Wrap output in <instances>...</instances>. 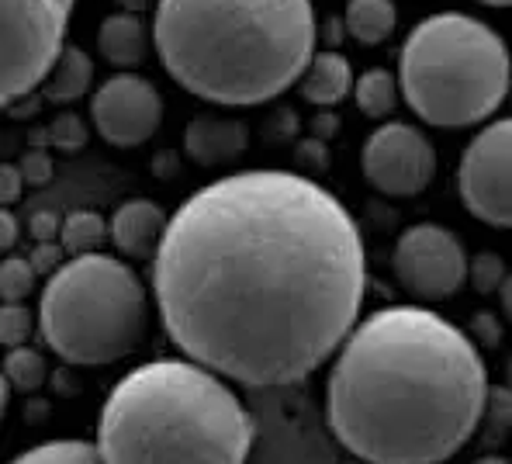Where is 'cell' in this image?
I'll list each match as a JSON object with an SVG mask.
<instances>
[{
    "mask_svg": "<svg viewBox=\"0 0 512 464\" xmlns=\"http://www.w3.org/2000/svg\"><path fill=\"white\" fill-rule=\"evenodd\" d=\"M340 132V118L336 115H319L315 118V136H336Z\"/></svg>",
    "mask_w": 512,
    "mask_h": 464,
    "instance_id": "1f68e13d",
    "label": "cell"
},
{
    "mask_svg": "<svg viewBox=\"0 0 512 464\" xmlns=\"http://www.w3.org/2000/svg\"><path fill=\"white\" fill-rule=\"evenodd\" d=\"M28 232H32L39 243H52V239L63 232V222L56 219V212H35L32 219H28Z\"/></svg>",
    "mask_w": 512,
    "mask_h": 464,
    "instance_id": "f546056e",
    "label": "cell"
},
{
    "mask_svg": "<svg viewBox=\"0 0 512 464\" xmlns=\"http://www.w3.org/2000/svg\"><path fill=\"white\" fill-rule=\"evenodd\" d=\"M66 257H70V253L63 250V243H39V246L32 250V257H28V260H32V267H35L39 274H45V278H52V274H56L59 267L66 264Z\"/></svg>",
    "mask_w": 512,
    "mask_h": 464,
    "instance_id": "83f0119b",
    "label": "cell"
},
{
    "mask_svg": "<svg viewBox=\"0 0 512 464\" xmlns=\"http://www.w3.org/2000/svg\"><path fill=\"white\" fill-rule=\"evenodd\" d=\"M25 184L28 181L18 163H4V170H0V198H4V205H14L25 194Z\"/></svg>",
    "mask_w": 512,
    "mask_h": 464,
    "instance_id": "f1b7e54d",
    "label": "cell"
},
{
    "mask_svg": "<svg viewBox=\"0 0 512 464\" xmlns=\"http://www.w3.org/2000/svg\"><path fill=\"white\" fill-rule=\"evenodd\" d=\"M364 177L374 191L388 198H416L423 194L436 174V153L416 125L388 122L364 142Z\"/></svg>",
    "mask_w": 512,
    "mask_h": 464,
    "instance_id": "30bf717a",
    "label": "cell"
},
{
    "mask_svg": "<svg viewBox=\"0 0 512 464\" xmlns=\"http://www.w3.org/2000/svg\"><path fill=\"white\" fill-rule=\"evenodd\" d=\"M108 236H111V222H104L97 212H73L63 219L59 243H63V250L70 257H90V253H101Z\"/></svg>",
    "mask_w": 512,
    "mask_h": 464,
    "instance_id": "d6986e66",
    "label": "cell"
},
{
    "mask_svg": "<svg viewBox=\"0 0 512 464\" xmlns=\"http://www.w3.org/2000/svg\"><path fill=\"white\" fill-rule=\"evenodd\" d=\"M4 381L14 392H35L45 381V357L32 347L7 350L4 357Z\"/></svg>",
    "mask_w": 512,
    "mask_h": 464,
    "instance_id": "44dd1931",
    "label": "cell"
},
{
    "mask_svg": "<svg viewBox=\"0 0 512 464\" xmlns=\"http://www.w3.org/2000/svg\"><path fill=\"white\" fill-rule=\"evenodd\" d=\"M353 97H357V108L367 118H388L398 108V97H402V84H398L395 73L388 70H367L364 77L353 84Z\"/></svg>",
    "mask_w": 512,
    "mask_h": 464,
    "instance_id": "ac0fdd59",
    "label": "cell"
},
{
    "mask_svg": "<svg viewBox=\"0 0 512 464\" xmlns=\"http://www.w3.org/2000/svg\"><path fill=\"white\" fill-rule=\"evenodd\" d=\"M35 278H39V271L32 267V260L7 253L4 264H0V295H4V305L25 302L35 291Z\"/></svg>",
    "mask_w": 512,
    "mask_h": 464,
    "instance_id": "7402d4cb",
    "label": "cell"
},
{
    "mask_svg": "<svg viewBox=\"0 0 512 464\" xmlns=\"http://www.w3.org/2000/svg\"><path fill=\"white\" fill-rule=\"evenodd\" d=\"M402 97L426 125L468 129L502 108L512 84L509 46L471 14L419 21L398 52Z\"/></svg>",
    "mask_w": 512,
    "mask_h": 464,
    "instance_id": "5b68a950",
    "label": "cell"
},
{
    "mask_svg": "<svg viewBox=\"0 0 512 464\" xmlns=\"http://www.w3.org/2000/svg\"><path fill=\"white\" fill-rule=\"evenodd\" d=\"M488 395V368L464 329L423 305H388L336 354L326 419L360 464H443L474 437Z\"/></svg>",
    "mask_w": 512,
    "mask_h": 464,
    "instance_id": "7a4b0ae2",
    "label": "cell"
},
{
    "mask_svg": "<svg viewBox=\"0 0 512 464\" xmlns=\"http://www.w3.org/2000/svg\"><path fill=\"white\" fill-rule=\"evenodd\" d=\"M506 278H509L506 260H502L499 253H492V250H481L478 257L468 264V281L474 284V291H481V295H492V291H499Z\"/></svg>",
    "mask_w": 512,
    "mask_h": 464,
    "instance_id": "cb8c5ba5",
    "label": "cell"
},
{
    "mask_svg": "<svg viewBox=\"0 0 512 464\" xmlns=\"http://www.w3.org/2000/svg\"><path fill=\"white\" fill-rule=\"evenodd\" d=\"M149 39L153 35L146 32L139 14H128V11H118V14H108L97 28V52L108 59L111 66H142L149 56Z\"/></svg>",
    "mask_w": 512,
    "mask_h": 464,
    "instance_id": "5bb4252c",
    "label": "cell"
},
{
    "mask_svg": "<svg viewBox=\"0 0 512 464\" xmlns=\"http://www.w3.org/2000/svg\"><path fill=\"white\" fill-rule=\"evenodd\" d=\"M509 378H512V361H509Z\"/></svg>",
    "mask_w": 512,
    "mask_h": 464,
    "instance_id": "8d00e7d4",
    "label": "cell"
},
{
    "mask_svg": "<svg viewBox=\"0 0 512 464\" xmlns=\"http://www.w3.org/2000/svg\"><path fill=\"white\" fill-rule=\"evenodd\" d=\"M146 323V284L125 260L108 253L66 260L39 298L42 340L73 368L125 361L146 336Z\"/></svg>",
    "mask_w": 512,
    "mask_h": 464,
    "instance_id": "8992f818",
    "label": "cell"
},
{
    "mask_svg": "<svg viewBox=\"0 0 512 464\" xmlns=\"http://www.w3.org/2000/svg\"><path fill=\"white\" fill-rule=\"evenodd\" d=\"M468 253L447 226L419 222L398 236L391 267L395 278L419 302H447L468 281Z\"/></svg>",
    "mask_w": 512,
    "mask_h": 464,
    "instance_id": "9c48e42d",
    "label": "cell"
},
{
    "mask_svg": "<svg viewBox=\"0 0 512 464\" xmlns=\"http://www.w3.org/2000/svg\"><path fill=\"white\" fill-rule=\"evenodd\" d=\"M346 32L360 46H381L395 35L398 7L395 0H346Z\"/></svg>",
    "mask_w": 512,
    "mask_h": 464,
    "instance_id": "2e32d148",
    "label": "cell"
},
{
    "mask_svg": "<svg viewBox=\"0 0 512 464\" xmlns=\"http://www.w3.org/2000/svg\"><path fill=\"white\" fill-rule=\"evenodd\" d=\"M153 46L187 94L253 108L301 84L315 56L312 0H160Z\"/></svg>",
    "mask_w": 512,
    "mask_h": 464,
    "instance_id": "3957f363",
    "label": "cell"
},
{
    "mask_svg": "<svg viewBox=\"0 0 512 464\" xmlns=\"http://www.w3.org/2000/svg\"><path fill=\"white\" fill-rule=\"evenodd\" d=\"M118 7H122V11H128V14H142V11H149V4H153V0H115Z\"/></svg>",
    "mask_w": 512,
    "mask_h": 464,
    "instance_id": "836d02e7",
    "label": "cell"
},
{
    "mask_svg": "<svg viewBox=\"0 0 512 464\" xmlns=\"http://www.w3.org/2000/svg\"><path fill=\"white\" fill-rule=\"evenodd\" d=\"M468 336L474 343H481V347H499V343H502V326H499V319H495V312H488V309L474 312Z\"/></svg>",
    "mask_w": 512,
    "mask_h": 464,
    "instance_id": "4316f807",
    "label": "cell"
},
{
    "mask_svg": "<svg viewBox=\"0 0 512 464\" xmlns=\"http://www.w3.org/2000/svg\"><path fill=\"white\" fill-rule=\"evenodd\" d=\"M35 319H39V316H32L25 302L4 305V309H0V340H4V347L7 350L25 347V343L32 340V333H35Z\"/></svg>",
    "mask_w": 512,
    "mask_h": 464,
    "instance_id": "603a6c76",
    "label": "cell"
},
{
    "mask_svg": "<svg viewBox=\"0 0 512 464\" xmlns=\"http://www.w3.org/2000/svg\"><path fill=\"white\" fill-rule=\"evenodd\" d=\"M250 146V129L239 118L225 115H198L184 129V153L198 167H225L239 160Z\"/></svg>",
    "mask_w": 512,
    "mask_h": 464,
    "instance_id": "7c38bea8",
    "label": "cell"
},
{
    "mask_svg": "<svg viewBox=\"0 0 512 464\" xmlns=\"http://www.w3.org/2000/svg\"><path fill=\"white\" fill-rule=\"evenodd\" d=\"M353 94V70L343 52H315L301 77V97L315 108H333Z\"/></svg>",
    "mask_w": 512,
    "mask_h": 464,
    "instance_id": "9a60e30c",
    "label": "cell"
},
{
    "mask_svg": "<svg viewBox=\"0 0 512 464\" xmlns=\"http://www.w3.org/2000/svg\"><path fill=\"white\" fill-rule=\"evenodd\" d=\"M167 215L156 201L132 198L122 201L111 215V243L128 260H153L167 232Z\"/></svg>",
    "mask_w": 512,
    "mask_h": 464,
    "instance_id": "4fadbf2b",
    "label": "cell"
},
{
    "mask_svg": "<svg viewBox=\"0 0 512 464\" xmlns=\"http://www.w3.org/2000/svg\"><path fill=\"white\" fill-rule=\"evenodd\" d=\"M14 243H18V219L11 215V208H4V219H0V250H4V257L14 250Z\"/></svg>",
    "mask_w": 512,
    "mask_h": 464,
    "instance_id": "4dcf8cb0",
    "label": "cell"
},
{
    "mask_svg": "<svg viewBox=\"0 0 512 464\" xmlns=\"http://www.w3.org/2000/svg\"><path fill=\"white\" fill-rule=\"evenodd\" d=\"M18 167L28 184L42 187V184H49V177H52V156L45 153V149H28V153L18 160Z\"/></svg>",
    "mask_w": 512,
    "mask_h": 464,
    "instance_id": "484cf974",
    "label": "cell"
},
{
    "mask_svg": "<svg viewBox=\"0 0 512 464\" xmlns=\"http://www.w3.org/2000/svg\"><path fill=\"white\" fill-rule=\"evenodd\" d=\"M478 4H488V7H512V0H478Z\"/></svg>",
    "mask_w": 512,
    "mask_h": 464,
    "instance_id": "d590c367",
    "label": "cell"
},
{
    "mask_svg": "<svg viewBox=\"0 0 512 464\" xmlns=\"http://www.w3.org/2000/svg\"><path fill=\"white\" fill-rule=\"evenodd\" d=\"M474 464H512V461H506V458H499V454H485V458H478Z\"/></svg>",
    "mask_w": 512,
    "mask_h": 464,
    "instance_id": "e575fe53",
    "label": "cell"
},
{
    "mask_svg": "<svg viewBox=\"0 0 512 464\" xmlns=\"http://www.w3.org/2000/svg\"><path fill=\"white\" fill-rule=\"evenodd\" d=\"M73 0H4V104L49 84L66 49Z\"/></svg>",
    "mask_w": 512,
    "mask_h": 464,
    "instance_id": "52a82bcc",
    "label": "cell"
},
{
    "mask_svg": "<svg viewBox=\"0 0 512 464\" xmlns=\"http://www.w3.org/2000/svg\"><path fill=\"white\" fill-rule=\"evenodd\" d=\"M499 298H502V312H506V319L512 323V274L506 281H502V288H499Z\"/></svg>",
    "mask_w": 512,
    "mask_h": 464,
    "instance_id": "d6a6232c",
    "label": "cell"
},
{
    "mask_svg": "<svg viewBox=\"0 0 512 464\" xmlns=\"http://www.w3.org/2000/svg\"><path fill=\"white\" fill-rule=\"evenodd\" d=\"M45 136H49V142L56 149H66V153H77V149H84L87 146V125H84V118L80 115H59V118H52V125L45 129Z\"/></svg>",
    "mask_w": 512,
    "mask_h": 464,
    "instance_id": "d4e9b609",
    "label": "cell"
},
{
    "mask_svg": "<svg viewBox=\"0 0 512 464\" xmlns=\"http://www.w3.org/2000/svg\"><path fill=\"white\" fill-rule=\"evenodd\" d=\"M90 122L97 136L118 149L142 146L163 122V97L153 80L139 73H115L90 97Z\"/></svg>",
    "mask_w": 512,
    "mask_h": 464,
    "instance_id": "8fae6325",
    "label": "cell"
},
{
    "mask_svg": "<svg viewBox=\"0 0 512 464\" xmlns=\"http://www.w3.org/2000/svg\"><path fill=\"white\" fill-rule=\"evenodd\" d=\"M11 464H104L97 444L87 440H45L39 447L21 451Z\"/></svg>",
    "mask_w": 512,
    "mask_h": 464,
    "instance_id": "ffe728a7",
    "label": "cell"
},
{
    "mask_svg": "<svg viewBox=\"0 0 512 464\" xmlns=\"http://www.w3.org/2000/svg\"><path fill=\"white\" fill-rule=\"evenodd\" d=\"M457 191L478 222L512 229V118L488 122L457 167Z\"/></svg>",
    "mask_w": 512,
    "mask_h": 464,
    "instance_id": "ba28073f",
    "label": "cell"
},
{
    "mask_svg": "<svg viewBox=\"0 0 512 464\" xmlns=\"http://www.w3.org/2000/svg\"><path fill=\"white\" fill-rule=\"evenodd\" d=\"M364 295L357 219L291 170L205 184L177 205L153 257V298L173 347L246 388L319 371L357 329Z\"/></svg>",
    "mask_w": 512,
    "mask_h": 464,
    "instance_id": "6da1fadb",
    "label": "cell"
},
{
    "mask_svg": "<svg viewBox=\"0 0 512 464\" xmlns=\"http://www.w3.org/2000/svg\"><path fill=\"white\" fill-rule=\"evenodd\" d=\"M90 84H94V63H90V56L77 46H66L56 70H52L49 84H45V101L73 104L90 91Z\"/></svg>",
    "mask_w": 512,
    "mask_h": 464,
    "instance_id": "e0dca14e",
    "label": "cell"
},
{
    "mask_svg": "<svg viewBox=\"0 0 512 464\" xmlns=\"http://www.w3.org/2000/svg\"><path fill=\"white\" fill-rule=\"evenodd\" d=\"M256 426L222 374L194 361L139 364L97 416L104 464H246Z\"/></svg>",
    "mask_w": 512,
    "mask_h": 464,
    "instance_id": "277c9868",
    "label": "cell"
}]
</instances>
